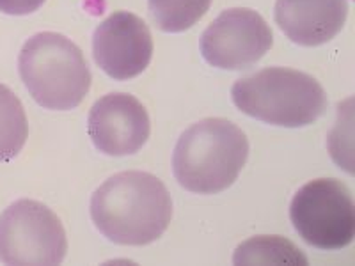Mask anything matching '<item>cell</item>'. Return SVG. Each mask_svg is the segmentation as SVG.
<instances>
[{"label": "cell", "instance_id": "cell-1", "mask_svg": "<svg viewBox=\"0 0 355 266\" xmlns=\"http://www.w3.org/2000/svg\"><path fill=\"white\" fill-rule=\"evenodd\" d=\"M91 218L109 242L142 247L157 242L173 220V199L157 176L125 170L91 197Z\"/></svg>", "mask_w": 355, "mask_h": 266}, {"label": "cell", "instance_id": "cell-3", "mask_svg": "<svg viewBox=\"0 0 355 266\" xmlns=\"http://www.w3.org/2000/svg\"><path fill=\"white\" fill-rule=\"evenodd\" d=\"M231 100L240 112L258 121L283 128H304L327 110V94L315 77L299 69H259L236 80Z\"/></svg>", "mask_w": 355, "mask_h": 266}, {"label": "cell", "instance_id": "cell-11", "mask_svg": "<svg viewBox=\"0 0 355 266\" xmlns=\"http://www.w3.org/2000/svg\"><path fill=\"white\" fill-rule=\"evenodd\" d=\"M28 137L27 114L20 98L0 84V161H11L24 150Z\"/></svg>", "mask_w": 355, "mask_h": 266}, {"label": "cell", "instance_id": "cell-10", "mask_svg": "<svg viewBox=\"0 0 355 266\" xmlns=\"http://www.w3.org/2000/svg\"><path fill=\"white\" fill-rule=\"evenodd\" d=\"M275 24L300 46H320L334 39L348 18V0H277Z\"/></svg>", "mask_w": 355, "mask_h": 266}, {"label": "cell", "instance_id": "cell-13", "mask_svg": "<svg viewBox=\"0 0 355 266\" xmlns=\"http://www.w3.org/2000/svg\"><path fill=\"white\" fill-rule=\"evenodd\" d=\"M214 0H148L150 17L162 33L178 34L194 27Z\"/></svg>", "mask_w": 355, "mask_h": 266}, {"label": "cell", "instance_id": "cell-5", "mask_svg": "<svg viewBox=\"0 0 355 266\" xmlns=\"http://www.w3.org/2000/svg\"><path fill=\"white\" fill-rule=\"evenodd\" d=\"M290 220L307 245L341 250L355 238V204L352 192L336 177H318L293 195Z\"/></svg>", "mask_w": 355, "mask_h": 266}, {"label": "cell", "instance_id": "cell-14", "mask_svg": "<svg viewBox=\"0 0 355 266\" xmlns=\"http://www.w3.org/2000/svg\"><path fill=\"white\" fill-rule=\"evenodd\" d=\"M44 2L46 0H0V12L11 17H25L43 8Z\"/></svg>", "mask_w": 355, "mask_h": 266}, {"label": "cell", "instance_id": "cell-12", "mask_svg": "<svg viewBox=\"0 0 355 266\" xmlns=\"http://www.w3.org/2000/svg\"><path fill=\"white\" fill-rule=\"evenodd\" d=\"M234 265H307V258L290 240L256 236L234 250Z\"/></svg>", "mask_w": 355, "mask_h": 266}, {"label": "cell", "instance_id": "cell-6", "mask_svg": "<svg viewBox=\"0 0 355 266\" xmlns=\"http://www.w3.org/2000/svg\"><path fill=\"white\" fill-rule=\"evenodd\" d=\"M68 238L61 218L33 199L12 202L0 215V261L4 265H61Z\"/></svg>", "mask_w": 355, "mask_h": 266}, {"label": "cell", "instance_id": "cell-7", "mask_svg": "<svg viewBox=\"0 0 355 266\" xmlns=\"http://www.w3.org/2000/svg\"><path fill=\"white\" fill-rule=\"evenodd\" d=\"M274 36L259 12L245 8L222 11L201 36V55L214 68L240 71L259 62Z\"/></svg>", "mask_w": 355, "mask_h": 266}, {"label": "cell", "instance_id": "cell-2", "mask_svg": "<svg viewBox=\"0 0 355 266\" xmlns=\"http://www.w3.org/2000/svg\"><path fill=\"white\" fill-rule=\"evenodd\" d=\"M249 141L234 123L208 117L178 139L173 172L180 186L192 194L214 195L230 188L245 167Z\"/></svg>", "mask_w": 355, "mask_h": 266}, {"label": "cell", "instance_id": "cell-8", "mask_svg": "<svg viewBox=\"0 0 355 266\" xmlns=\"http://www.w3.org/2000/svg\"><path fill=\"white\" fill-rule=\"evenodd\" d=\"M93 57L98 68L114 80L139 77L153 57L150 28L133 12H114L94 30Z\"/></svg>", "mask_w": 355, "mask_h": 266}, {"label": "cell", "instance_id": "cell-4", "mask_svg": "<svg viewBox=\"0 0 355 266\" xmlns=\"http://www.w3.org/2000/svg\"><path fill=\"white\" fill-rule=\"evenodd\" d=\"M18 73L33 100L46 110L77 109L93 80L82 50L57 33L28 37L18 55Z\"/></svg>", "mask_w": 355, "mask_h": 266}, {"label": "cell", "instance_id": "cell-9", "mask_svg": "<svg viewBox=\"0 0 355 266\" xmlns=\"http://www.w3.org/2000/svg\"><path fill=\"white\" fill-rule=\"evenodd\" d=\"M87 133L94 148L109 157H128L150 139L148 110L132 94L110 93L100 98L87 117Z\"/></svg>", "mask_w": 355, "mask_h": 266}]
</instances>
